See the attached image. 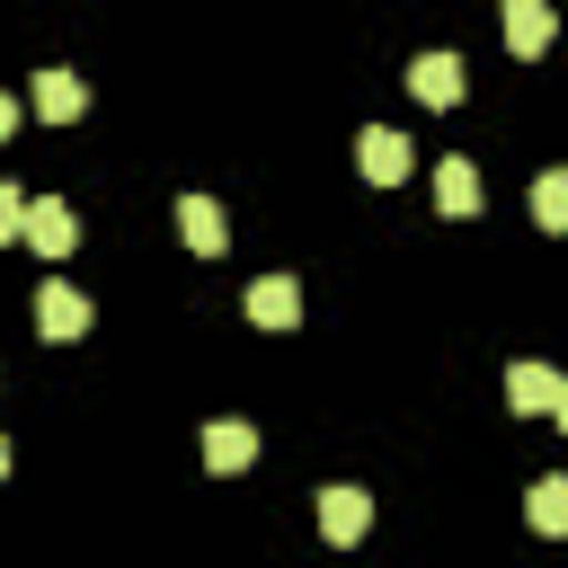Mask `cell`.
<instances>
[{
	"mask_svg": "<svg viewBox=\"0 0 568 568\" xmlns=\"http://www.w3.org/2000/svg\"><path fill=\"white\" fill-rule=\"evenodd\" d=\"M550 390H559L550 364H515L506 373V408H524V417H550Z\"/></svg>",
	"mask_w": 568,
	"mask_h": 568,
	"instance_id": "cell-12",
	"label": "cell"
},
{
	"mask_svg": "<svg viewBox=\"0 0 568 568\" xmlns=\"http://www.w3.org/2000/svg\"><path fill=\"white\" fill-rule=\"evenodd\" d=\"M320 532H328L337 550H355V541L373 532V497H364V488H320Z\"/></svg>",
	"mask_w": 568,
	"mask_h": 568,
	"instance_id": "cell-4",
	"label": "cell"
},
{
	"mask_svg": "<svg viewBox=\"0 0 568 568\" xmlns=\"http://www.w3.org/2000/svg\"><path fill=\"white\" fill-rule=\"evenodd\" d=\"M408 89H417L426 106H462V53H417V62H408Z\"/></svg>",
	"mask_w": 568,
	"mask_h": 568,
	"instance_id": "cell-6",
	"label": "cell"
},
{
	"mask_svg": "<svg viewBox=\"0 0 568 568\" xmlns=\"http://www.w3.org/2000/svg\"><path fill=\"white\" fill-rule=\"evenodd\" d=\"M9 133H18V98L0 89V142H9Z\"/></svg>",
	"mask_w": 568,
	"mask_h": 568,
	"instance_id": "cell-16",
	"label": "cell"
},
{
	"mask_svg": "<svg viewBox=\"0 0 568 568\" xmlns=\"http://www.w3.org/2000/svg\"><path fill=\"white\" fill-rule=\"evenodd\" d=\"M524 524H532V532H568V479H532Z\"/></svg>",
	"mask_w": 568,
	"mask_h": 568,
	"instance_id": "cell-13",
	"label": "cell"
},
{
	"mask_svg": "<svg viewBox=\"0 0 568 568\" xmlns=\"http://www.w3.org/2000/svg\"><path fill=\"white\" fill-rule=\"evenodd\" d=\"M18 222H27V195L0 178V240H18Z\"/></svg>",
	"mask_w": 568,
	"mask_h": 568,
	"instance_id": "cell-15",
	"label": "cell"
},
{
	"mask_svg": "<svg viewBox=\"0 0 568 568\" xmlns=\"http://www.w3.org/2000/svg\"><path fill=\"white\" fill-rule=\"evenodd\" d=\"M89 320H98V311H89V293H71L62 275H53V284H36V328H44L53 346H71V337H89Z\"/></svg>",
	"mask_w": 568,
	"mask_h": 568,
	"instance_id": "cell-2",
	"label": "cell"
},
{
	"mask_svg": "<svg viewBox=\"0 0 568 568\" xmlns=\"http://www.w3.org/2000/svg\"><path fill=\"white\" fill-rule=\"evenodd\" d=\"M0 479H9V435H0Z\"/></svg>",
	"mask_w": 568,
	"mask_h": 568,
	"instance_id": "cell-18",
	"label": "cell"
},
{
	"mask_svg": "<svg viewBox=\"0 0 568 568\" xmlns=\"http://www.w3.org/2000/svg\"><path fill=\"white\" fill-rule=\"evenodd\" d=\"M355 169H364L373 186H399V178L417 169V160H408V133H390V124H364V133H355Z\"/></svg>",
	"mask_w": 568,
	"mask_h": 568,
	"instance_id": "cell-3",
	"label": "cell"
},
{
	"mask_svg": "<svg viewBox=\"0 0 568 568\" xmlns=\"http://www.w3.org/2000/svg\"><path fill=\"white\" fill-rule=\"evenodd\" d=\"M550 27H559V18H550V0H506V44H515L524 62L550 44Z\"/></svg>",
	"mask_w": 568,
	"mask_h": 568,
	"instance_id": "cell-11",
	"label": "cell"
},
{
	"mask_svg": "<svg viewBox=\"0 0 568 568\" xmlns=\"http://www.w3.org/2000/svg\"><path fill=\"white\" fill-rule=\"evenodd\" d=\"M18 240H27L36 257H71V248H80V213H71L62 195H27V222H18Z\"/></svg>",
	"mask_w": 568,
	"mask_h": 568,
	"instance_id": "cell-1",
	"label": "cell"
},
{
	"mask_svg": "<svg viewBox=\"0 0 568 568\" xmlns=\"http://www.w3.org/2000/svg\"><path fill=\"white\" fill-rule=\"evenodd\" d=\"M550 417H559V435H568V382H559V390H550Z\"/></svg>",
	"mask_w": 568,
	"mask_h": 568,
	"instance_id": "cell-17",
	"label": "cell"
},
{
	"mask_svg": "<svg viewBox=\"0 0 568 568\" xmlns=\"http://www.w3.org/2000/svg\"><path fill=\"white\" fill-rule=\"evenodd\" d=\"M532 222L541 231H568V169H541L532 178Z\"/></svg>",
	"mask_w": 568,
	"mask_h": 568,
	"instance_id": "cell-14",
	"label": "cell"
},
{
	"mask_svg": "<svg viewBox=\"0 0 568 568\" xmlns=\"http://www.w3.org/2000/svg\"><path fill=\"white\" fill-rule=\"evenodd\" d=\"M178 240H186L195 257H222V248H231V222H222V204H213V195H178Z\"/></svg>",
	"mask_w": 568,
	"mask_h": 568,
	"instance_id": "cell-5",
	"label": "cell"
},
{
	"mask_svg": "<svg viewBox=\"0 0 568 568\" xmlns=\"http://www.w3.org/2000/svg\"><path fill=\"white\" fill-rule=\"evenodd\" d=\"M248 462H257V426L213 417V426H204V470H248Z\"/></svg>",
	"mask_w": 568,
	"mask_h": 568,
	"instance_id": "cell-8",
	"label": "cell"
},
{
	"mask_svg": "<svg viewBox=\"0 0 568 568\" xmlns=\"http://www.w3.org/2000/svg\"><path fill=\"white\" fill-rule=\"evenodd\" d=\"M435 213H444V222H470V213H479V169H470V160H444V169H435Z\"/></svg>",
	"mask_w": 568,
	"mask_h": 568,
	"instance_id": "cell-10",
	"label": "cell"
},
{
	"mask_svg": "<svg viewBox=\"0 0 568 568\" xmlns=\"http://www.w3.org/2000/svg\"><path fill=\"white\" fill-rule=\"evenodd\" d=\"M80 106H89V80L80 71H36V115L44 124H71Z\"/></svg>",
	"mask_w": 568,
	"mask_h": 568,
	"instance_id": "cell-9",
	"label": "cell"
},
{
	"mask_svg": "<svg viewBox=\"0 0 568 568\" xmlns=\"http://www.w3.org/2000/svg\"><path fill=\"white\" fill-rule=\"evenodd\" d=\"M248 320H257V328H293V320H302V284H293V275H257V284H248Z\"/></svg>",
	"mask_w": 568,
	"mask_h": 568,
	"instance_id": "cell-7",
	"label": "cell"
}]
</instances>
